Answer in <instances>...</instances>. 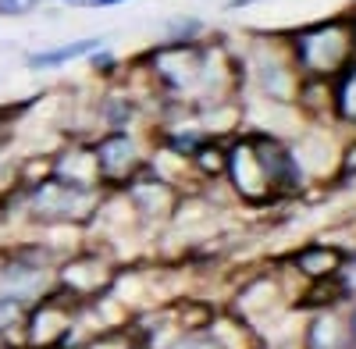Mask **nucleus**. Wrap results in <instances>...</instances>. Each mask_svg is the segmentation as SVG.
Instances as JSON below:
<instances>
[{
    "instance_id": "obj_9",
    "label": "nucleus",
    "mask_w": 356,
    "mask_h": 349,
    "mask_svg": "<svg viewBox=\"0 0 356 349\" xmlns=\"http://www.w3.org/2000/svg\"><path fill=\"white\" fill-rule=\"evenodd\" d=\"M282 264L300 282H332L346 275V250L328 239H310L303 246H296Z\"/></svg>"
},
{
    "instance_id": "obj_7",
    "label": "nucleus",
    "mask_w": 356,
    "mask_h": 349,
    "mask_svg": "<svg viewBox=\"0 0 356 349\" xmlns=\"http://www.w3.org/2000/svg\"><path fill=\"white\" fill-rule=\"evenodd\" d=\"M118 193L129 200V207L136 211V218L146 232H164L175 207H178V200H182V193H178L175 186H168V182H161L150 168L136 171Z\"/></svg>"
},
{
    "instance_id": "obj_12",
    "label": "nucleus",
    "mask_w": 356,
    "mask_h": 349,
    "mask_svg": "<svg viewBox=\"0 0 356 349\" xmlns=\"http://www.w3.org/2000/svg\"><path fill=\"white\" fill-rule=\"evenodd\" d=\"M225 161H228V139H207L203 147L189 157L196 186H211V182H225Z\"/></svg>"
},
{
    "instance_id": "obj_11",
    "label": "nucleus",
    "mask_w": 356,
    "mask_h": 349,
    "mask_svg": "<svg viewBox=\"0 0 356 349\" xmlns=\"http://www.w3.org/2000/svg\"><path fill=\"white\" fill-rule=\"evenodd\" d=\"M104 47V36H86V40H72V43H61V47H50V50H36L25 57V68L29 72H54L68 61H79V57H89L93 50Z\"/></svg>"
},
{
    "instance_id": "obj_17",
    "label": "nucleus",
    "mask_w": 356,
    "mask_h": 349,
    "mask_svg": "<svg viewBox=\"0 0 356 349\" xmlns=\"http://www.w3.org/2000/svg\"><path fill=\"white\" fill-rule=\"evenodd\" d=\"M43 0H0V18H25L33 15Z\"/></svg>"
},
{
    "instance_id": "obj_23",
    "label": "nucleus",
    "mask_w": 356,
    "mask_h": 349,
    "mask_svg": "<svg viewBox=\"0 0 356 349\" xmlns=\"http://www.w3.org/2000/svg\"><path fill=\"white\" fill-rule=\"evenodd\" d=\"M136 349H143V346H136Z\"/></svg>"
},
{
    "instance_id": "obj_13",
    "label": "nucleus",
    "mask_w": 356,
    "mask_h": 349,
    "mask_svg": "<svg viewBox=\"0 0 356 349\" xmlns=\"http://www.w3.org/2000/svg\"><path fill=\"white\" fill-rule=\"evenodd\" d=\"M97 122L104 132H125V129H136L139 122V107L129 93H107L100 104H97Z\"/></svg>"
},
{
    "instance_id": "obj_21",
    "label": "nucleus",
    "mask_w": 356,
    "mask_h": 349,
    "mask_svg": "<svg viewBox=\"0 0 356 349\" xmlns=\"http://www.w3.org/2000/svg\"><path fill=\"white\" fill-rule=\"evenodd\" d=\"M0 349H22L18 335H0Z\"/></svg>"
},
{
    "instance_id": "obj_18",
    "label": "nucleus",
    "mask_w": 356,
    "mask_h": 349,
    "mask_svg": "<svg viewBox=\"0 0 356 349\" xmlns=\"http://www.w3.org/2000/svg\"><path fill=\"white\" fill-rule=\"evenodd\" d=\"M89 68L100 72V75H111V72H118V57L111 50H93L89 54Z\"/></svg>"
},
{
    "instance_id": "obj_20",
    "label": "nucleus",
    "mask_w": 356,
    "mask_h": 349,
    "mask_svg": "<svg viewBox=\"0 0 356 349\" xmlns=\"http://www.w3.org/2000/svg\"><path fill=\"white\" fill-rule=\"evenodd\" d=\"M257 0H228L225 4V11H243V8H253Z\"/></svg>"
},
{
    "instance_id": "obj_10",
    "label": "nucleus",
    "mask_w": 356,
    "mask_h": 349,
    "mask_svg": "<svg viewBox=\"0 0 356 349\" xmlns=\"http://www.w3.org/2000/svg\"><path fill=\"white\" fill-rule=\"evenodd\" d=\"M300 349H356L353 335H349V321H346V307H328V310H310L303 317Z\"/></svg>"
},
{
    "instance_id": "obj_8",
    "label": "nucleus",
    "mask_w": 356,
    "mask_h": 349,
    "mask_svg": "<svg viewBox=\"0 0 356 349\" xmlns=\"http://www.w3.org/2000/svg\"><path fill=\"white\" fill-rule=\"evenodd\" d=\"M47 174H54L65 186H79V189H104L100 182V168H97V154L89 139H68L61 147H54L47 154Z\"/></svg>"
},
{
    "instance_id": "obj_5",
    "label": "nucleus",
    "mask_w": 356,
    "mask_h": 349,
    "mask_svg": "<svg viewBox=\"0 0 356 349\" xmlns=\"http://www.w3.org/2000/svg\"><path fill=\"white\" fill-rule=\"evenodd\" d=\"M75 317H79V303L65 296L61 289H50L43 300H36L25 310V321L18 332L22 349H61V342L75 328Z\"/></svg>"
},
{
    "instance_id": "obj_3",
    "label": "nucleus",
    "mask_w": 356,
    "mask_h": 349,
    "mask_svg": "<svg viewBox=\"0 0 356 349\" xmlns=\"http://www.w3.org/2000/svg\"><path fill=\"white\" fill-rule=\"evenodd\" d=\"M122 268L107 246L97 243H82L79 250H72L68 257L57 260L54 268V289H61L65 296H72L75 303H89V300H100L111 293V282Z\"/></svg>"
},
{
    "instance_id": "obj_6",
    "label": "nucleus",
    "mask_w": 356,
    "mask_h": 349,
    "mask_svg": "<svg viewBox=\"0 0 356 349\" xmlns=\"http://www.w3.org/2000/svg\"><path fill=\"white\" fill-rule=\"evenodd\" d=\"M89 143H93L104 189H122L136 171L146 168V157H150V143H146L136 129L100 132V136H93Z\"/></svg>"
},
{
    "instance_id": "obj_16",
    "label": "nucleus",
    "mask_w": 356,
    "mask_h": 349,
    "mask_svg": "<svg viewBox=\"0 0 356 349\" xmlns=\"http://www.w3.org/2000/svg\"><path fill=\"white\" fill-rule=\"evenodd\" d=\"M168 33H171V43H196V36L203 33V22L200 18H178L168 25Z\"/></svg>"
},
{
    "instance_id": "obj_19",
    "label": "nucleus",
    "mask_w": 356,
    "mask_h": 349,
    "mask_svg": "<svg viewBox=\"0 0 356 349\" xmlns=\"http://www.w3.org/2000/svg\"><path fill=\"white\" fill-rule=\"evenodd\" d=\"M346 321H349V335H353V346H356V300H349V307H346Z\"/></svg>"
},
{
    "instance_id": "obj_1",
    "label": "nucleus",
    "mask_w": 356,
    "mask_h": 349,
    "mask_svg": "<svg viewBox=\"0 0 356 349\" xmlns=\"http://www.w3.org/2000/svg\"><path fill=\"white\" fill-rule=\"evenodd\" d=\"M289 50L303 79H339L356 61V33L349 15L300 29L289 36Z\"/></svg>"
},
{
    "instance_id": "obj_22",
    "label": "nucleus",
    "mask_w": 356,
    "mask_h": 349,
    "mask_svg": "<svg viewBox=\"0 0 356 349\" xmlns=\"http://www.w3.org/2000/svg\"><path fill=\"white\" fill-rule=\"evenodd\" d=\"M57 4H79V0H57Z\"/></svg>"
},
{
    "instance_id": "obj_4",
    "label": "nucleus",
    "mask_w": 356,
    "mask_h": 349,
    "mask_svg": "<svg viewBox=\"0 0 356 349\" xmlns=\"http://www.w3.org/2000/svg\"><path fill=\"white\" fill-rule=\"evenodd\" d=\"M225 186L243 207H275L278 196L264 171V161L257 154L253 136L243 129L228 139V161H225Z\"/></svg>"
},
{
    "instance_id": "obj_14",
    "label": "nucleus",
    "mask_w": 356,
    "mask_h": 349,
    "mask_svg": "<svg viewBox=\"0 0 356 349\" xmlns=\"http://www.w3.org/2000/svg\"><path fill=\"white\" fill-rule=\"evenodd\" d=\"M25 303L15 300V296H4L0 293V335H18L22 332V321H25ZM22 342V339H18Z\"/></svg>"
},
{
    "instance_id": "obj_2",
    "label": "nucleus",
    "mask_w": 356,
    "mask_h": 349,
    "mask_svg": "<svg viewBox=\"0 0 356 349\" xmlns=\"http://www.w3.org/2000/svg\"><path fill=\"white\" fill-rule=\"evenodd\" d=\"M57 257L40 236L15 239L11 246L0 250V293L22 300L25 307H33L54 289V268Z\"/></svg>"
},
{
    "instance_id": "obj_15",
    "label": "nucleus",
    "mask_w": 356,
    "mask_h": 349,
    "mask_svg": "<svg viewBox=\"0 0 356 349\" xmlns=\"http://www.w3.org/2000/svg\"><path fill=\"white\" fill-rule=\"evenodd\" d=\"M168 349H225L211 332H182Z\"/></svg>"
}]
</instances>
